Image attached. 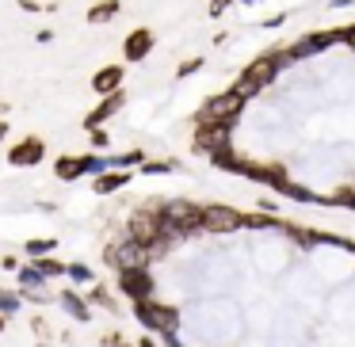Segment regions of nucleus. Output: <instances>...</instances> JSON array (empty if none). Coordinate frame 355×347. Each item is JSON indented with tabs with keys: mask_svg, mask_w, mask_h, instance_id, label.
Returning <instances> with one entry per match:
<instances>
[{
	"mask_svg": "<svg viewBox=\"0 0 355 347\" xmlns=\"http://www.w3.org/2000/svg\"><path fill=\"white\" fill-rule=\"evenodd\" d=\"M294 62H298V57L291 54V46H286V50H271V54L256 57V62L241 73V80H237V88H233V92L245 96V100H252L256 92H263V88H268L271 80H275L286 65H294Z\"/></svg>",
	"mask_w": 355,
	"mask_h": 347,
	"instance_id": "nucleus-1",
	"label": "nucleus"
},
{
	"mask_svg": "<svg viewBox=\"0 0 355 347\" xmlns=\"http://www.w3.org/2000/svg\"><path fill=\"white\" fill-rule=\"evenodd\" d=\"M161 222L176 240L191 237V233L202 229V206H195L187 199H168V202H161Z\"/></svg>",
	"mask_w": 355,
	"mask_h": 347,
	"instance_id": "nucleus-2",
	"label": "nucleus"
},
{
	"mask_svg": "<svg viewBox=\"0 0 355 347\" xmlns=\"http://www.w3.org/2000/svg\"><path fill=\"white\" fill-rule=\"evenodd\" d=\"M134 317L146 324L157 336H176L180 332V309L176 305H161V301H134Z\"/></svg>",
	"mask_w": 355,
	"mask_h": 347,
	"instance_id": "nucleus-3",
	"label": "nucleus"
},
{
	"mask_svg": "<svg viewBox=\"0 0 355 347\" xmlns=\"http://www.w3.org/2000/svg\"><path fill=\"white\" fill-rule=\"evenodd\" d=\"M241 111H245V96L222 92V96H210V100L202 103L199 115H195V123H233Z\"/></svg>",
	"mask_w": 355,
	"mask_h": 347,
	"instance_id": "nucleus-4",
	"label": "nucleus"
},
{
	"mask_svg": "<svg viewBox=\"0 0 355 347\" xmlns=\"http://www.w3.org/2000/svg\"><path fill=\"white\" fill-rule=\"evenodd\" d=\"M119 290L126 294L130 301H149L157 290L149 267H119Z\"/></svg>",
	"mask_w": 355,
	"mask_h": 347,
	"instance_id": "nucleus-5",
	"label": "nucleus"
},
{
	"mask_svg": "<svg viewBox=\"0 0 355 347\" xmlns=\"http://www.w3.org/2000/svg\"><path fill=\"white\" fill-rule=\"evenodd\" d=\"M202 229L207 233H237V229H245V214L233 206H222V202L202 206Z\"/></svg>",
	"mask_w": 355,
	"mask_h": 347,
	"instance_id": "nucleus-6",
	"label": "nucleus"
},
{
	"mask_svg": "<svg viewBox=\"0 0 355 347\" xmlns=\"http://www.w3.org/2000/svg\"><path fill=\"white\" fill-rule=\"evenodd\" d=\"M230 126L233 123H195V149L207 157L230 149Z\"/></svg>",
	"mask_w": 355,
	"mask_h": 347,
	"instance_id": "nucleus-7",
	"label": "nucleus"
},
{
	"mask_svg": "<svg viewBox=\"0 0 355 347\" xmlns=\"http://www.w3.org/2000/svg\"><path fill=\"white\" fill-rule=\"evenodd\" d=\"M42 157H46V141L42 138H24L19 145L8 149L12 168H35V164H42Z\"/></svg>",
	"mask_w": 355,
	"mask_h": 347,
	"instance_id": "nucleus-8",
	"label": "nucleus"
},
{
	"mask_svg": "<svg viewBox=\"0 0 355 347\" xmlns=\"http://www.w3.org/2000/svg\"><path fill=\"white\" fill-rule=\"evenodd\" d=\"M153 31L149 27H138V31H130L126 35V42H123V62H130V65H138V62H146L149 54H153Z\"/></svg>",
	"mask_w": 355,
	"mask_h": 347,
	"instance_id": "nucleus-9",
	"label": "nucleus"
},
{
	"mask_svg": "<svg viewBox=\"0 0 355 347\" xmlns=\"http://www.w3.org/2000/svg\"><path fill=\"white\" fill-rule=\"evenodd\" d=\"M123 103H126V100H123V92L103 96V100H100V103H96V107L85 115V130H92V126H103L107 118H115L119 111H123Z\"/></svg>",
	"mask_w": 355,
	"mask_h": 347,
	"instance_id": "nucleus-10",
	"label": "nucleus"
},
{
	"mask_svg": "<svg viewBox=\"0 0 355 347\" xmlns=\"http://www.w3.org/2000/svg\"><path fill=\"white\" fill-rule=\"evenodd\" d=\"M123 80H126V69H123V65H103V69L92 77V92H96V96L123 92Z\"/></svg>",
	"mask_w": 355,
	"mask_h": 347,
	"instance_id": "nucleus-11",
	"label": "nucleus"
},
{
	"mask_svg": "<svg viewBox=\"0 0 355 347\" xmlns=\"http://www.w3.org/2000/svg\"><path fill=\"white\" fill-rule=\"evenodd\" d=\"M332 42H336V31H317V35H306V39H298V42H294V46H291V54L302 62V57L321 54V50H324V46H332Z\"/></svg>",
	"mask_w": 355,
	"mask_h": 347,
	"instance_id": "nucleus-12",
	"label": "nucleus"
},
{
	"mask_svg": "<svg viewBox=\"0 0 355 347\" xmlns=\"http://www.w3.org/2000/svg\"><path fill=\"white\" fill-rule=\"evenodd\" d=\"M58 305H62L65 313L73 317V321H80V324H88V321H92V305H88V301L80 298L77 290H62V294H58Z\"/></svg>",
	"mask_w": 355,
	"mask_h": 347,
	"instance_id": "nucleus-13",
	"label": "nucleus"
},
{
	"mask_svg": "<svg viewBox=\"0 0 355 347\" xmlns=\"http://www.w3.org/2000/svg\"><path fill=\"white\" fill-rule=\"evenodd\" d=\"M130 184V172H119V168H107L103 176H92V191L96 195H115L119 187Z\"/></svg>",
	"mask_w": 355,
	"mask_h": 347,
	"instance_id": "nucleus-14",
	"label": "nucleus"
},
{
	"mask_svg": "<svg viewBox=\"0 0 355 347\" xmlns=\"http://www.w3.org/2000/svg\"><path fill=\"white\" fill-rule=\"evenodd\" d=\"M245 176L260 179V184H271V187L286 179V176H283V164H252V161L245 164Z\"/></svg>",
	"mask_w": 355,
	"mask_h": 347,
	"instance_id": "nucleus-15",
	"label": "nucleus"
},
{
	"mask_svg": "<svg viewBox=\"0 0 355 347\" xmlns=\"http://www.w3.org/2000/svg\"><path fill=\"white\" fill-rule=\"evenodd\" d=\"M119 12H123V4H119V0H100V4H92V8H88V24L103 27V24H111Z\"/></svg>",
	"mask_w": 355,
	"mask_h": 347,
	"instance_id": "nucleus-16",
	"label": "nucleus"
},
{
	"mask_svg": "<svg viewBox=\"0 0 355 347\" xmlns=\"http://www.w3.org/2000/svg\"><path fill=\"white\" fill-rule=\"evenodd\" d=\"M210 164L222 172H233V176H245V164L248 161H237V153L233 149H222V153H210Z\"/></svg>",
	"mask_w": 355,
	"mask_h": 347,
	"instance_id": "nucleus-17",
	"label": "nucleus"
},
{
	"mask_svg": "<svg viewBox=\"0 0 355 347\" xmlns=\"http://www.w3.org/2000/svg\"><path fill=\"white\" fill-rule=\"evenodd\" d=\"M275 191H279V195H286L291 202H324L321 195H313L309 187H298V184H291V179H283V184H275Z\"/></svg>",
	"mask_w": 355,
	"mask_h": 347,
	"instance_id": "nucleus-18",
	"label": "nucleus"
},
{
	"mask_svg": "<svg viewBox=\"0 0 355 347\" xmlns=\"http://www.w3.org/2000/svg\"><path fill=\"white\" fill-rule=\"evenodd\" d=\"M54 176L65 179V184L80 179V176H85V172H80V157H58V161H54Z\"/></svg>",
	"mask_w": 355,
	"mask_h": 347,
	"instance_id": "nucleus-19",
	"label": "nucleus"
},
{
	"mask_svg": "<svg viewBox=\"0 0 355 347\" xmlns=\"http://www.w3.org/2000/svg\"><path fill=\"white\" fill-rule=\"evenodd\" d=\"M16 275H19V290H42V286H46V278L39 275V267H35V263L16 267Z\"/></svg>",
	"mask_w": 355,
	"mask_h": 347,
	"instance_id": "nucleus-20",
	"label": "nucleus"
},
{
	"mask_svg": "<svg viewBox=\"0 0 355 347\" xmlns=\"http://www.w3.org/2000/svg\"><path fill=\"white\" fill-rule=\"evenodd\" d=\"M58 248V240L54 237H31L24 244V252H27V260H39V256H50Z\"/></svg>",
	"mask_w": 355,
	"mask_h": 347,
	"instance_id": "nucleus-21",
	"label": "nucleus"
},
{
	"mask_svg": "<svg viewBox=\"0 0 355 347\" xmlns=\"http://www.w3.org/2000/svg\"><path fill=\"white\" fill-rule=\"evenodd\" d=\"M19 309H24V294H16V290H0V313L12 317V313H19Z\"/></svg>",
	"mask_w": 355,
	"mask_h": 347,
	"instance_id": "nucleus-22",
	"label": "nucleus"
},
{
	"mask_svg": "<svg viewBox=\"0 0 355 347\" xmlns=\"http://www.w3.org/2000/svg\"><path fill=\"white\" fill-rule=\"evenodd\" d=\"M31 263L39 267V275H42V278H58V275H65V263L50 260V256H39V260H31Z\"/></svg>",
	"mask_w": 355,
	"mask_h": 347,
	"instance_id": "nucleus-23",
	"label": "nucleus"
},
{
	"mask_svg": "<svg viewBox=\"0 0 355 347\" xmlns=\"http://www.w3.org/2000/svg\"><path fill=\"white\" fill-rule=\"evenodd\" d=\"M65 275H69L73 278V283H77V286H88V283H92V267H88V263H65Z\"/></svg>",
	"mask_w": 355,
	"mask_h": 347,
	"instance_id": "nucleus-24",
	"label": "nucleus"
},
{
	"mask_svg": "<svg viewBox=\"0 0 355 347\" xmlns=\"http://www.w3.org/2000/svg\"><path fill=\"white\" fill-rule=\"evenodd\" d=\"M80 172H85V176H103V172H107V157H80Z\"/></svg>",
	"mask_w": 355,
	"mask_h": 347,
	"instance_id": "nucleus-25",
	"label": "nucleus"
},
{
	"mask_svg": "<svg viewBox=\"0 0 355 347\" xmlns=\"http://www.w3.org/2000/svg\"><path fill=\"white\" fill-rule=\"evenodd\" d=\"M245 229H283V225L260 210V214H245Z\"/></svg>",
	"mask_w": 355,
	"mask_h": 347,
	"instance_id": "nucleus-26",
	"label": "nucleus"
},
{
	"mask_svg": "<svg viewBox=\"0 0 355 347\" xmlns=\"http://www.w3.org/2000/svg\"><path fill=\"white\" fill-rule=\"evenodd\" d=\"M141 172L146 176H164V172H176V164L172 161H141Z\"/></svg>",
	"mask_w": 355,
	"mask_h": 347,
	"instance_id": "nucleus-27",
	"label": "nucleus"
},
{
	"mask_svg": "<svg viewBox=\"0 0 355 347\" xmlns=\"http://www.w3.org/2000/svg\"><path fill=\"white\" fill-rule=\"evenodd\" d=\"M324 202H336V206H352L355 210V187H340V191L329 195Z\"/></svg>",
	"mask_w": 355,
	"mask_h": 347,
	"instance_id": "nucleus-28",
	"label": "nucleus"
},
{
	"mask_svg": "<svg viewBox=\"0 0 355 347\" xmlns=\"http://www.w3.org/2000/svg\"><path fill=\"white\" fill-rule=\"evenodd\" d=\"M88 141H92L96 149H107L111 145V134L103 130V126H92V130H88Z\"/></svg>",
	"mask_w": 355,
	"mask_h": 347,
	"instance_id": "nucleus-29",
	"label": "nucleus"
},
{
	"mask_svg": "<svg viewBox=\"0 0 355 347\" xmlns=\"http://www.w3.org/2000/svg\"><path fill=\"white\" fill-rule=\"evenodd\" d=\"M202 65H207V62H202V57H191V62H184V65H180V69H176V80H184V77H195V73H199Z\"/></svg>",
	"mask_w": 355,
	"mask_h": 347,
	"instance_id": "nucleus-30",
	"label": "nucleus"
},
{
	"mask_svg": "<svg viewBox=\"0 0 355 347\" xmlns=\"http://www.w3.org/2000/svg\"><path fill=\"white\" fill-rule=\"evenodd\" d=\"M230 4H233V0H210V16H222Z\"/></svg>",
	"mask_w": 355,
	"mask_h": 347,
	"instance_id": "nucleus-31",
	"label": "nucleus"
},
{
	"mask_svg": "<svg viewBox=\"0 0 355 347\" xmlns=\"http://www.w3.org/2000/svg\"><path fill=\"white\" fill-rule=\"evenodd\" d=\"M35 42H39V46H46V42H54V31H50V27H42V31L35 35Z\"/></svg>",
	"mask_w": 355,
	"mask_h": 347,
	"instance_id": "nucleus-32",
	"label": "nucleus"
},
{
	"mask_svg": "<svg viewBox=\"0 0 355 347\" xmlns=\"http://www.w3.org/2000/svg\"><path fill=\"white\" fill-rule=\"evenodd\" d=\"M283 19H286V16H268L260 27H268V31H275V27H283Z\"/></svg>",
	"mask_w": 355,
	"mask_h": 347,
	"instance_id": "nucleus-33",
	"label": "nucleus"
},
{
	"mask_svg": "<svg viewBox=\"0 0 355 347\" xmlns=\"http://www.w3.org/2000/svg\"><path fill=\"white\" fill-rule=\"evenodd\" d=\"M19 8L24 12H42V4H35V0H19Z\"/></svg>",
	"mask_w": 355,
	"mask_h": 347,
	"instance_id": "nucleus-34",
	"label": "nucleus"
},
{
	"mask_svg": "<svg viewBox=\"0 0 355 347\" xmlns=\"http://www.w3.org/2000/svg\"><path fill=\"white\" fill-rule=\"evenodd\" d=\"M260 210L263 214H275V199H260Z\"/></svg>",
	"mask_w": 355,
	"mask_h": 347,
	"instance_id": "nucleus-35",
	"label": "nucleus"
},
{
	"mask_svg": "<svg viewBox=\"0 0 355 347\" xmlns=\"http://www.w3.org/2000/svg\"><path fill=\"white\" fill-rule=\"evenodd\" d=\"M355 0H332V8H352Z\"/></svg>",
	"mask_w": 355,
	"mask_h": 347,
	"instance_id": "nucleus-36",
	"label": "nucleus"
},
{
	"mask_svg": "<svg viewBox=\"0 0 355 347\" xmlns=\"http://www.w3.org/2000/svg\"><path fill=\"white\" fill-rule=\"evenodd\" d=\"M8 138V123H4V118H0V141Z\"/></svg>",
	"mask_w": 355,
	"mask_h": 347,
	"instance_id": "nucleus-37",
	"label": "nucleus"
},
{
	"mask_svg": "<svg viewBox=\"0 0 355 347\" xmlns=\"http://www.w3.org/2000/svg\"><path fill=\"white\" fill-rule=\"evenodd\" d=\"M138 347H161V344H153V336H146V339H141Z\"/></svg>",
	"mask_w": 355,
	"mask_h": 347,
	"instance_id": "nucleus-38",
	"label": "nucleus"
},
{
	"mask_svg": "<svg viewBox=\"0 0 355 347\" xmlns=\"http://www.w3.org/2000/svg\"><path fill=\"white\" fill-rule=\"evenodd\" d=\"M4 324H8V317H4V313H0V332H4Z\"/></svg>",
	"mask_w": 355,
	"mask_h": 347,
	"instance_id": "nucleus-39",
	"label": "nucleus"
},
{
	"mask_svg": "<svg viewBox=\"0 0 355 347\" xmlns=\"http://www.w3.org/2000/svg\"><path fill=\"white\" fill-rule=\"evenodd\" d=\"M241 4H256V0H241Z\"/></svg>",
	"mask_w": 355,
	"mask_h": 347,
	"instance_id": "nucleus-40",
	"label": "nucleus"
}]
</instances>
